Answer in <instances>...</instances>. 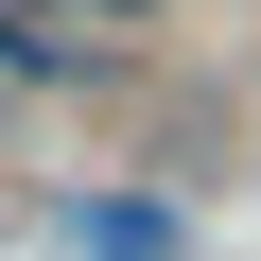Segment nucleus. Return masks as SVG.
Returning <instances> with one entry per match:
<instances>
[{"label":"nucleus","instance_id":"obj_1","mask_svg":"<svg viewBox=\"0 0 261 261\" xmlns=\"http://www.w3.org/2000/svg\"><path fill=\"white\" fill-rule=\"evenodd\" d=\"M87 244H105V261H174V209H105Z\"/></svg>","mask_w":261,"mask_h":261},{"label":"nucleus","instance_id":"obj_2","mask_svg":"<svg viewBox=\"0 0 261 261\" xmlns=\"http://www.w3.org/2000/svg\"><path fill=\"white\" fill-rule=\"evenodd\" d=\"M53 18H70V35H157L174 0H53Z\"/></svg>","mask_w":261,"mask_h":261}]
</instances>
